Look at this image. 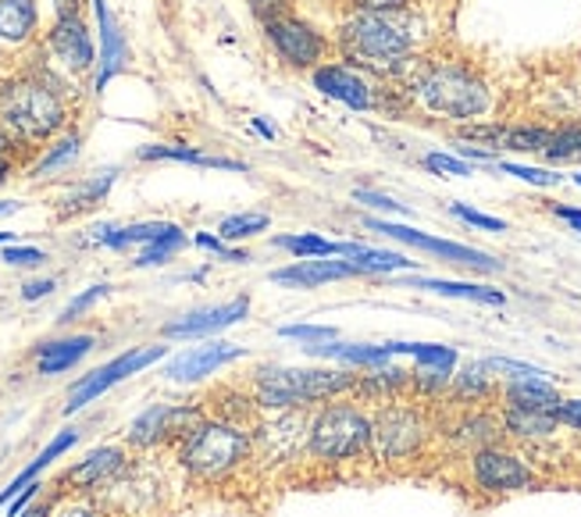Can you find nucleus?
<instances>
[{
  "instance_id": "nucleus-1",
  "label": "nucleus",
  "mask_w": 581,
  "mask_h": 517,
  "mask_svg": "<svg viewBox=\"0 0 581 517\" xmlns=\"http://www.w3.org/2000/svg\"><path fill=\"white\" fill-rule=\"evenodd\" d=\"M399 89L407 97V108L435 122L471 125L485 122L496 111V89L489 83V75L463 58L421 54L399 75Z\"/></svg>"
},
{
  "instance_id": "nucleus-2",
  "label": "nucleus",
  "mask_w": 581,
  "mask_h": 517,
  "mask_svg": "<svg viewBox=\"0 0 581 517\" xmlns=\"http://www.w3.org/2000/svg\"><path fill=\"white\" fill-rule=\"evenodd\" d=\"M424 19L415 8L404 11H354L339 25L335 47L346 61L360 64L374 75L399 79L410 64L421 58L424 47Z\"/></svg>"
},
{
  "instance_id": "nucleus-3",
  "label": "nucleus",
  "mask_w": 581,
  "mask_h": 517,
  "mask_svg": "<svg viewBox=\"0 0 581 517\" xmlns=\"http://www.w3.org/2000/svg\"><path fill=\"white\" fill-rule=\"evenodd\" d=\"M69 119V108L54 86L40 75H18L0 86V122L25 144L50 139Z\"/></svg>"
},
{
  "instance_id": "nucleus-4",
  "label": "nucleus",
  "mask_w": 581,
  "mask_h": 517,
  "mask_svg": "<svg viewBox=\"0 0 581 517\" xmlns=\"http://www.w3.org/2000/svg\"><path fill=\"white\" fill-rule=\"evenodd\" d=\"M360 374L329 368H261L257 371V404L268 410H300L318 399L357 390Z\"/></svg>"
},
{
  "instance_id": "nucleus-5",
  "label": "nucleus",
  "mask_w": 581,
  "mask_h": 517,
  "mask_svg": "<svg viewBox=\"0 0 581 517\" xmlns=\"http://www.w3.org/2000/svg\"><path fill=\"white\" fill-rule=\"evenodd\" d=\"M307 450L318 460H354L371 446V414L354 404H325L307 424Z\"/></svg>"
},
{
  "instance_id": "nucleus-6",
  "label": "nucleus",
  "mask_w": 581,
  "mask_h": 517,
  "mask_svg": "<svg viewBox=\"0 0 581 517\" xmlns=\"http://www.w3.org/2000/svg\"><path fill=\"white\" fill-rule=\"evenodd\" d=\"M247 454H250L247 432L228 421H203L200 429L186 439L183 464H186V471L197 478H222L236 468L239 460H247Z\"/></svg>"
},
{
  "instance_id": "nucleus-7",
  "label": "nucleus",
  "mask_w": 581,
  "mask_h": 517,
  "mask_svg": "<svg viewBox=\"0 0 581 517\" xmlns=\"http://www.w3.org/2000/svg\"><path fill=\"white\" fill-rule=\"evenodd\" d=\"M429 443V421L418 407L390 404L371 418V446L379 460H410Z\"/></svg>"
},
{
  "instance_id": "nucleus-8",
  "label": "nucleus",
  "mask_w": 581,
  "mask_h": 517,
  "mask_svg": "<svg viewBox=\"0 0 581 517\" xmlns=\"http://www.w3.org/2000/svg\"><path fill=\"white\" fill-rule=\"evenodd\" d=\"M264 36L271 50L282 58L289 69H321L329 58V40L307 19L293 15V11H275L264 19Z\"/></svg>"
},
{
  "instance_id": "nucleus-9",
  "label": "nucleus",
  "mask_w": 581,
  "mask_h": 517,
  "mask_svg": "<svg viewBox=\"0 0 581 517\" xmlns=\"http://www.w3.org/2000/svg\"><path fill=\"white\" fill-rule=\"evenodd\" d=\"M368 229L382 232V236H390L396 243H407V247H415V250L443 257L446 264H457V268H468V271H485V275L503 271V264L496 261V257H489L485 250L463 247V243H454V239H438V236H429V232H418L410 225H396V222H382V218H371Z\"/></svg>"
},
{
  "instance_id": "nucleus-10",
  "label": "nucleus",
  "mask_w": 581,
  "mask_h": 517,
  "mask_svg": "<svg viewBox=\"0 0 581 517\" xmlns=\"http://www.w3.org/2000/svg\"><path fill=\"white\" fill-rule=\"evenodd\" d=\"M168 354V346H144V350H128L122 357H114L111 365L104 368H97V371H89L86 379H79L72 385V393H69V404H64V414H75V410H83L86 404H94L97 396H104L111 385H119L125 382L128 374H139L144 368L150 365H158V360Z\"/></svg>"
},
{
  "instance_id": "nucleus-11",
  "label": "nucleus",
  "mask_w": 581,
  "mask_h": 517,
  "mask_svg": "<svg viewBox=\"0 0 581 517\" xmlns=\"http://www.w3.org/2000/svg\"><path fill=\"white\" fill-rule=\"evenodd\" d=\"M471 475L474 485L485 489V493H524V489L535 485V471L528 464L510 454V450L499 446H482L471 454Z\"/></svg>"
},
{
  "instance_id": "nucleus-12",
  "label": "nucleus",
  "mask_w": 581,
  "mask_h": 517,
  "mask_svg": "<svg viewBox=\"0 0 581 517\" xmlns=\"http://www.w3.org/2000/svg\"><path fill=\"white\" fill-rule=\"evenodd\" d=\"M250 315V296H236L228 304H214V307H197L189 315L168 321L161 329L164 340H197V335H214L222 329L239 325L243 318Z\"/></svg>"
},
{
  "instance_id": "nucleus-13",
  "label": "nucleus",
  "mask_w": 581,
  "mask_h": 517,
  "mask_svg": "<svg viewBox=\"0 0 581 517\" xmlns=\"http://www.w3.org/2000/svg\"><path fill=\"white\" fill-rule=\"evenodd\" d=\"M47 44H50V54H54L69 72L83 75V72L94 69L97 50H94V40H89L86 22L75 15V11H64V15L54 22V29H50Z\"/></svg>"
},
{
  "instance_id": "nucleus-14",
  "label": "nucleus",
  "mask_w": 581,
  "mask_h": 517,
  "mask_svg": "<svg viewBox=\"0 0 581 517\" xmlns=\"http://www.w3.org/2000/svg\"><path fill=\"white\" fill-rule=\"evenodd\" d=\"M314 89H321L325 97L332 100H339L346 103V108H354V111H371L374 103V86L368 83V75L364 72H357L354 64H332L325 61L321 69H314Z\"/></svg>"
},
{
  "instance_id": "nucleus-15",
  "label": "nucleus",
  "mask_w": 581,
  "mask_h": 517,
  "mask_svg": "<svg viewBox=\"0 0 581 517\" xmlns=\"http://www.w3.org/2000/svg\"><path fill=\"white\" fill-rule=\"evenodd\" d=\"M243 357V346L239 343H228V340H211L203 346H193V350L178 354L175 360H168L164 374L172 382H197L203 374H214L218 368L232 365V360Z\"/></svg>"
},
{
  "instance_id": "nucleus-16",
  "label": "nucleus",
  "mask_w": 581,
  "mask_h": 517,
  "mask_svg": "<svg viewBox=\"0 0 581 517\" xmlns=\"http://www.w3.org/2000/svg\"><path fill=\"white\" fill-rule=\"evenodd\" d=\"M360 275V268L354 261H325V257H307V261H293L286 268L271 271V282L286 290H318L325 282H339V279H354Z\"/></svg>"
},
{
  "instance_id": "nucleus-17",
  "label": "nucleus",
  "mask_w": 581,
  "mask_h": 517,
  "mask_svg": "<svg viewBox=\"0 0 581 517\" xmlns=\"http://www.w3.org/2000/svg\"><path fill=\"white\" fill-rule=\"evenodd\" d=\"M94 11H97V29H100V72H97V83L94 89L100 94L114 75L125 69V58H128V47H125V36L119 29V22H114L108 0H94Z\"/></svg>"
},
{
  "instance_id": "nucleus-18",
  "label": "nucleus",
  "mask_w": 581,
  "mask_h": 517,
  "mask_svg": "<svg viewBox=\"0 0 581 517\" xmlns=\"http://www.w3.org/2000/svg\"><path fill=\"white\" fill-rule=\"evenodd\" d=\"M40 25V8L36 0H0V44L22 47L36 36Z\"/></svg>"
},
{
  "instance_id": "nucleus-19",
  "label": "nucleus",
  "mask_w": 581,
  "mask_h": 517,
  "mask_svg": "<svg viewBox=\"0 0 581 517\" xmlns=\"http://www.w3.org/2000/svg\"><path fill=\"white\" fill-rule=\"evenodd\" d=\"M125 468V454L122 450H114V446H104V450H94L79 468H72L69 475H64V482H72V485H79V489H97V485H104L108 478H114Z\"/></svg>"
},
{
  "instance_id": "nucleus-20",
  "label": "nucleus",
  "mask_w": 581,
  "mask_h": 517,
  "mask_svg": "<svg viewBox=\"0 0 581 517\" xmlns=\"http://www.w3.org/2000/svg\"><path fill=\"white\" fill-rule=\"evenodd\" d=\"M503 429L514 439H524V443H539V439H549L557 432V414L553 410H524V407H507L503 410Z\"/></svg>"
},
{
  "instance_id": "nucleus-21",
  "label": "nucleus",
  "mask_w": 581,
  "mask_h": 517,
  "mask_svg": "<svg viewBox=\"0 0 581 517\" xmlns=\"http://www.w3.org/2000/svg\"><path fill=\"white\" fill-rule=\"evenodd\" d=\"M339 257L354 261L360 268V275H390V271H404L418 264V261H407L404 254L374 250V247H364V243H339Z\"/></svg>"
},
{
  "instance_id": "nucleus-22",
  "label": "nucleus",
  "mask_w": 581,
  "mask_h": 517,
  "mask_svg": "<svg viewBox=\"0 0 581 517\" xmlns=\"http://www.w3.org/2000/svg\"><path fill=\"white\" fill-rule=\"evenodd\" d=\"M407 286H415V290H429V293H438V296H457V300L489 304V307H503V304H507V296H503V290L478 286V282H454V279H410Z\"/></svg>"
},
{
  "instance_id": "nucleus-23",
  "label": "nucleus",
  "mask_w": 581,
  "mask_h": 517,
  "mask_svg": "<svg viewBox=\"0 0 581 517\" xmlns=\"http://www.w3.org/2000/svg\"><path fill=\"white\" fill-rule=\"evenodd\" d=\"M89 350H94V335H72V340L47 343V346H40L36 368H40V374H61V371L79 365Z\"/></svg>"
},
{
  "instance_id": "nucleus-24",
  "label": "nucleus",
  "mask_w": 581,
  "mask_h": 517,
  "mask_svg": "<svg viewBox=\"0 0 581 517\" xmlns=\"http://www.w3.org/2000/svg\"><path fill=\"white\" fill-rule=\"evenodd\" d=\"M139 161H178V164H197V168H222V172H247L243 161L232 158H211V153H200L193 147H168V144H150L139 150Z\"/></svg>"
},
{
  "instance_id": "nucleus-25",
  "label": "nucleus",
  "mask_w": 581,
  "mask_h": 517,
  "mask_svg": "<svg viewBox=\"0 0 581 517\" xmlns=\"http://www.w3.org/2000/svg\"><path fill=\"white\" fill-rule=\"evenodd\" d=\"M75 443H79V435H75L72 429L69 432H61V435H54V439H50V443H47V450H44V454L40 457H36L33 464H29V468H25V471H18L15 478H11V482H8V489H4V493H0V507H4V503H11V500H15L18 493H22V489L25 485H29V482H36V475H40L44 468H50V464H54L61 454H64V450H72Z\"/></svg>"
},
{
  "instance_id": "nucleus-26",
  "label": "nucleus",
  "mask_w": 581,
  "mask_h": 517,
  "mask_svg": "<svg viewBox=\"0 0 581 517\" xmlns=\"http://www.w3.org/2000/svg\"><path fill=\"white\" fill-rule=\"evenodd\" d=\"M507 407H524V410H557L560 393L553 390L546 379H524V382H507Z\"/></svg>"
},
{
  "instance_id": "nucleus-27",
  "label": "nucleus",
  "mask_w": 581,
  "mask_h": 517,
  "mask_svg": "<svg viewBox=\"0 0 581 517\" xmlns=\"http://www.w3.org/2000/svg\"><path fill=\"white\" fill-rule=\"evenodd\" d=\"M168 410H172V407L158 404V407L139 414V418L128 424V443L147 450V446H158L161 439H168Z\"/></svg>"
},
{
  "instance_id": "nucleus-28",
  "label": "nucleus",
  "mask_w": 581,
  "mask_h": 517,
  "mask_svg": "<svg viewBox=\"0 0 581 517\" xmlns=\"http://www.w3.org/2000/svg\"><path fill=\"white\" fill-rule=\"evenodd\" d=\"M393 354L415 357L421 368H438V371H454L457 368V350L443 343H390Z\"/></svg>"
},
{
  "instance_id": "nucleus-29",
  "label": "nucleus",
  "mask_w": 581,
  "mask_h": 517,
  "mask_svg": "<svg viewBox=\"0 0 581 517\" xmlns=\"http://www.w3.org/2000/svg\"><path fill=\"white\" fill-rule=\"evenodd\" d=\"M489 393H493V382H489L485 360H474V365H468L454 379V396L460 404H482Z\"/></svg>"
},
{
  "instance_id": "nucleus-30",
  "label": "nucleus",
  "mask_w": 581,
  "mask_h": 517,
  "mask_svg": "<svg viewBox=\"0 0 581 517\" xmlns=\"http://www.w3.org/2000/svg\"><path fill=\"white\" fill-rule=\"evenodd\" d=\"M275 247L293 254L296 261H307V257H339V243H332L325 236H314V232H300V236H279Z\"/></svg>"
},
{
  "instance_id": "nucleus-31",
  "label": "nucleus",
  "mask_w": 581,
  "mask_h": 517,
  "mask_svg": "<svg viewBox=\"0 0 581 517\" xmlns=\"http://www.w3.org/2000/svg\"><path fill=\"white\" fill-rule=\"evenodd\" d=\"M79 144H83L79 133H69L64 139H58V144H54V147H47L44 158L33 164V172H29V175L40 179V175H50V172H61V168H69L75 158H79Z\"/></svg>"
},
{
  "instance_id": "nucleus-32",
  "label": "nucleus",
  "mask_w": 581,
  "mask_h": 517,
  "mask_svg": "<svg viewBox=\"0 0 581 517\" xmlns=\"http://www.w3.org/2000/svg\"><path fill=\"white\" fill-rule=\"evenodd\" d=\"M496 168L503 175H514V179H521V183L539 186V189L564 186V175L553 172V168H535V164H518V161H496Z\"/></svg>"
},
{
  "instance_id": "nucleus-33",
  "label": "nucleus",
  "mask_w": 581,
  "mask_h": 517,
  "mask_svg": "<svg viewBox=\"0 0 581 517\" xmlns=\"http://www.w3.org/2000/svg\"><path fill=\"white\" fill-rule=\"evenodd\" d=\"M114 183V172H104L100 179H94V183H83L75 186L69 197H64V211H86V207H94L108 197V189Z\"/></svg>"
},
{
  "instance_id": "nucleus-34",
  "label": "nucleus",
  "mask_w": 581,
  "mask_h": 517,
  "mask_svg": "<svg viewBox=\"0 0 581 517\" xmlns=\"http://www.w3.org/2000/svg\"><path fill=\"white\" fill-rule=\"evenodd\" d=\"M186 247V236H183V229H172L168 236H161V239H153V243H147V250L136 257V268H153V264H164L168 257H172L175 250H183Z\"/></svg>"
},
{
  "instance_id": "nucleus-35",
  "label": "nucleus",
  "mask_w": 581,
  "mask_h": 517,
  "mask_svg": "<svg viewBox=\"0 0 581 517\" xmlns=\"http://www.w3.org/2000/svg\"><path fill=\"white\" fill-rule=\"evenodd\" d=\"M264 229H268V214H228L225 222L218 225V236L222 239H250Z\"/></svg>"
},
{
  "instance_id": "nucleus-36",
  "label": "nucleus",
  "mask_w": 581,
  "mask_h": 517,
  "mask_svg": "<svg viewBox=\"0 0 581 517\" xmlns=\"http://www.w3.org/2000/svg\"><path fill=\"white\" fill-rule=\"evenodd\" d=\"M489 371L503 374L507 382H524V379H546V371L535 365H524V360H510V357H489L485 360Z\"/></svg>"
},
{
  "instance_id": "nucleus-37",
  "label": "nucleus",
  "mask_w": 581,
  "mask_h": 517,
  "mask_svg": "<svg viewBox=\"0 0 581 517\" xmlns=\"http://www.w3.org/2000/svg\"><path fill=\"white\" fill-rule=\"evenodd\" d=\"M424 168L435 175H457V179H468L474 175V168L457 158V153H443V150H435V153H424Z\"/></svg>"
},
{
  "instance_id": "nucleus-38",
  "label": "nucleus",
  "mask_w": 581,
  "mask_h": 517,
  "mask_svg": "<svg viewBox=\"0 0 581 517\" xmlns=\"http://www.w3.org/2000/svg\"><path fill=\"white\" fill-rule=\"evenodd\" d=\"M449 214L460 218L463 225H471V229H485V232H507V222L496 214H485V211H474L471 204H449Z\"/></svg>"
},
{
  "instance_id": "nucleus-39",
  "label": "nucleus",
  "mask_w": 581,
  "mask_h": 517,
  "mask_svg": "<svg viewBox=\"0 0 581 517\" xmlns=\"http://www.w3.org/2000/svg\"><path fill=\"white\" fill-rule=\"evenodd\" d=\"M279 335H282V340H296V343L318 346V343H332L335 340V329L332 325H282Z\"/></svg>"
},
{
  "instance_id": "nucleus-40",
  "label": "nucleus",
  "mask_w": 581,
  "mask_h": 517,
  "mask_svg": "<svg viewBox=\"0 0 581 517\" xmlns=\"http://www.w3.org/2000/svg\"><path fill=\"white\" fill-rule=\"evenodd\" d=\"M197 247L208 250V254H214V257H222V261H232V264H247V261H250L247 250L225 247V239H222V236H211V232H200V236H197Z\"/></svg>"
},
{
  "instance_id": "nucleus-41",
  "label": "nucleus",
  "mask_w": 581,
  "mask_h": 517,
  "mask_svg": "<svg viewBox=\"0 0 581 517\" xmlns=\"http://www.w3.org/2000/svg\"><path fill=\"white\" fill-rule=\"evenodd\" d=\"M354 200L364 204V207H374V211H385V214H410L407 204L385 197V193H379V189H354Z\"/></svg>"
},
{
  "instance_id": "nucleus-42",
  "label": "nucleus",
  "mask_w": 581,
  "mask_h": 517,
  "mask_svg": "<svg viewBox=\"0 0 581 517\" xmlns=\"http://www.w3.org/2000/svg\"><path fill=\"white\" fill-rule=\"evenodd\" d=\"M108 290H111V286H89L86 293H79V296H75V300H72L69 307L61 310V318H58V321H75V318H83L86 310L100 300V296H108Z\"/></svg>"
},
{
  "instance_id": "nucleus-43",
  "label": "nucleus",
  "mask_w": 581,
  "mask_h": 517,
  "mask_svg": "<svg viewBox=\"0 0 581 517\" xmlns=\"http://www.w3.org/2000/svg\"><path fill=\"white\" fill-rule=\"evenodd\" d=\"M0 261L11 264V268H36V264L47 261V254L36 250V247H15V243H8L4 257H0Z\"/></svg>"
},
{
  "instance_id": "nucleus-44",
  "label": "nucleus",
  "mask_w": 581,
  "mask_h": 517,
  "mask_svg": "<svg viewBox=\"0 0 581 517\" xmlns=\"http://www.w3.org/2000/svg\"><path fill=\"white\" fill-rule=\"evenodd\" d=\"M553 414H557V421L564 424V429L581 432V399H560V407Z\"/></svg>"
},
{
  "instance_id": "nucleus-45",
  "label": "nucleus",
  "mask_w": 581,
  "mask_h": 517,
  "mask_svg": "<svg viewBox=\"0 0 581 517\" xmlns=\"http://www.w3.org/2000/svg\"><path fill=\"white\" fill-rule=\"evenodd\" d=\"M354 11H404L410 8L415 0H346Z\"/></svg>"
},
{
  "instance_id": "nucleus-46",
  "label": "nucleus",
  "mask_w": 581,
  "mask_h": 517,
  "mask_svg": "<svg viewBox=\"0 0 581 517\" xmlns=\"http://www.w3.org/2000/svg\"><path fill=\"white\" fill-rule=\"evenodd\" d=\"M40 489H44L40 482H29V485H25V489H22V493H18L15 500H11V503H8V517H18V514H22L25 507H29V500H33L36 493H40Z\"/></svg>"
},
{
  "instance_id": "nucleus-47",
  "label": "nucleus",
  "mask_w": 581,
  "mask_h": 517,
  "mask_svg": "<svg viewBox=\"0 0 581 517\" xmlns=\"http://www.w3.org/2000/svg\"><path fill=\"white\" fill-rule=\"evenodd\" d=\"M50 293H54V279H36L22 286V300H40V296H50Z\"/></svg>"
},
{
  "instance_id": "nucleus-48",
  "label": "nucleus",
  "mask_w": 581,
  "mask_h": 517,
  "mask_svg": "<svg viewBox=\"0 0 581 517\" xmlns=\"http://www.w3.org/2000/svg\"><path fill=\"white\" fill-rule=\"evenodd\" d=\"M549 214H557L560 222H567L574 232H581V207H567V204H549Z\"/></svg>"
},
{
  "instance_id": "nucleus-49",
  "label": "nucleus",
  "mask_w": 581,
  "mask_h": 517,
  "mask_svg": "<svg viewBox=\"0 0 581 517\" xmlns=\"http://www.w3.org/2000/svg\"><path fill=\"white\" fill-rule=\"evenodd\" d=\"M457 153L463 161H482V164H496V153L493 150H485V147H471V144H463L457 147Z\"/></svg>"
},
{
  "instance_id": "nucleus-50",
  "label": "nucleus",
  "mask_w": 581,
  "mask_h": 517,
  "mask_svg": "<svg viewBox=\"0 0 581 517\" xmlns=\"http://www.w3.org/2000/svg\"><path fill=\"white\" fill-rule=\"evenodd\" d=\"M254 8H257V15L268 19V15H275V11H286V0H254Z\"/></svg>"
},
{
  "instance_id": "nucleus-51",
  "label": "nucleus",
  "mask_w": 581,
  "mask_h": 517,
  "mask_svg": "<svg viewBox=\"0 0 581 517\" xmlns=\"http://www.w3.org/2000/svg\"><path fill=\"white\" fill-rule=\"evenodd\" d=\"M58 517H100L97 510H89V507H69L64 514H58Z\"/></svg>"
},
{
  "instance_id": "nucleus-52",
  "label": "nucleus",
  "mask_w": 581,
  "mask_h": 517,
  "mask_svg": "<svg viewBox=\"0 0 581 517\" xmlns=\"http://www.w3.org/2000/svg\"><path fill=\"white\" fill-rule=\"evenodd\" d=\"M254 128H257V133H261L264 139H275V128H271L264 119H254Z\"/></svg>"
},
{
  "instance_id": "nucleus-53",
  "label": "nucleus",
  "mask_w": 581,
  "mask_h": 517,
  "mask_svg": "<svg viewBox=\"0 0 581 517\" xmlns=\"http://www.w3.org/2000/svg\"><path fill=\"white\" fill-rule=\"evenodd\" d=\"M18 517H50V507H47V503H40V507H29V510H22Z\"/></svg>"
},
{
  "instance_id": "nucleus-54",
  "label": "nucleus",
  "mask_w": 581,
  "mask_h": 517,
  "mask_svg": "<svg viewBox=\"0 0 581 517\" xmlns=\"http://www.w3.org/2000/svg\"><path fill=\"white\" fill-rule=\"evenodd\" d=\"M8 147H11V133H8L4 125H0V158H4V153H8Z\"/></svg>"
},
{
  "instance_id": "nucleus-55",
  "label": "nucleus",
  "mask_w": 581,
  "mask_h": 517,
  "mask_svg": "<svg viewBox=\"0 0 581 517\" xmlns=\"http://www.w3.org/2000/svg\"><path fill=\"white\" fill-rule=\"evenodd\" d=\"M8 175H11V161H8V158H0V186L8 183Z\"/></svg>"
},
{
  "instance_id": "nucleus-56",
  "label": "nucleus",
  "mask_w": 581,
  "mask_h": 517,
  "mask_svg": "<svg viewBox=\"0 0 581 517\" xmlns=\"http://www.w3.org/2000/svg\"><path fill=\"white\" fill-rule=\"evenodd\" d=\"M567 94H571V97H574V103H578V111H581V75H578V79H574V86H571V89H567Z\"/></svg>"
},
{
  "instance_id": "nucleus-57",
  "label": "nucleus",
  "mask_w": 581,
  "mask_h": 517,
  "mask_svg": "<svg viewBox=\"0 0 581 517\" xmlns=\"http://www.w3.org/2000/svg\"><path fill=\"white\" fill-rule=\"evenodd\" d=\"M18 204H0V214H8V211H15Z\"/></svg>"
},
{
  "instance_id": "nucleus-58",
  "label": "nucleus",
  "mask_w": 581,
  "mask_h": 517,
  "mask_svg": "<svg viewBox=\"0 0 581 517\" xmlns=\"http://www.w3.org/2000/svg\"><path fill=\"white\" fill-rule=\"evenodd\" d=\"M11 239H15V236H11V232H0V243H11Z\"/></svg>"
},
{
  "instance_id": "nucleus-59",
  "label": "nucleus",
  "mask_w": 581,
  "mask_h": 517,
  "mask_svg": "<svg viewBox=\"0 0 581 517\" xmlns=\"http://www.w3.org/2000/svg\"><path fill=\"white\" fill-rule=\"evenodd\" d=\"M571 179H574V183H578V186H581V172H574V175H571Z\"/></svg>"
}]
</instances>
